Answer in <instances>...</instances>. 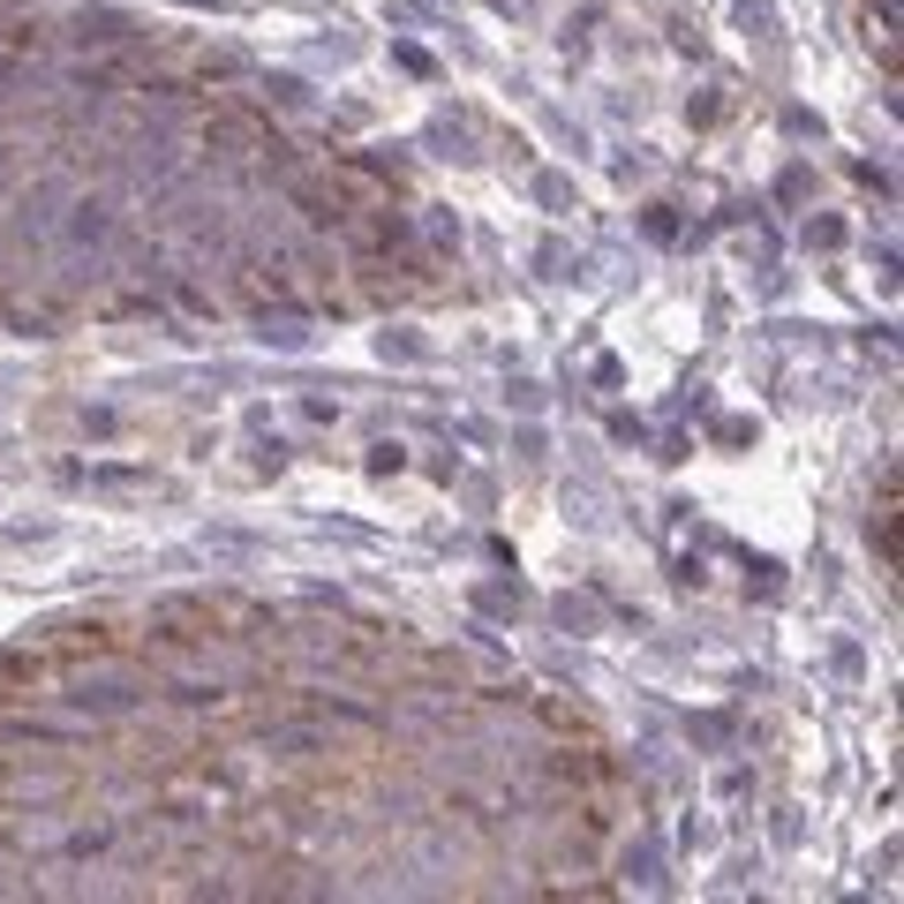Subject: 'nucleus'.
<instances>
[{
  "label": "nucleus",
  "mask_w": 904,
  "mask_h": 904,
  "mask_svg": "<svg viewBox=\"0 0 904 904\" xmlns=\"http://www.w3.org/2000/svg\"><path fill=\"white\" fill-rule=\"evenodd\" d=\"M61 701H68L76 716H91V724H106V716H129V709H143L151 693H143V679H136V671H76Z\"/></svg>",
  "instance_id": "1"
},
{
  "label": "nucleus",
  "mask_w": 904,
  "mask_h": 904,
  "mask_svg": "<svg viewBox=\"0 0 904 904\" xmlns=\"http://www.w3.org/2000/svg\"><path fill=\"white\" fill-rule=\"evenodd\" d=\"M143 626H151V641H159V648H196L212 618H204V603H189V596H159Z\"/></svg>",
  "instance_id": "2"
},
{
  "label": "nucleus",
  "mask_w": 904,
  "mask_h": 904,
  "mask_svg": "<svg viewBox=\"0 0 904 904\" xmlns=\"http://www.w3.org/2000/svg\"><path fill=\"white\" fill-rule=\"evenodd\" d=\"M68 39H76V45H129L136 39V15H129V8H84V15L68 23Z\"/></svg>",
  "instance_id": "3"
},
{
  "label": "nucleus",
  "mask_w": 904,
  "mask_h": 904,
  "mask_svg": "<svg viewBox=\"0 0 904 904\" xmlns=\"http://www.w3.org/2000/svg\"><path fill=\"white\" fill-rule=\"evenodd\" d=\"M264 746H272V754H287V762H317V754H332V738L317 732V724H264Z\"/></svg>",
  "instance_id": "4"
},
{
  "label": "nucleus",
  "mask_w": 904,
  "mask_h": 904,
  "mask_svg": "<svg viewBox=\"0 0 904 904\" xmlns=\"http://www.w3.org/2000/svg\"><path fill=\"white\" fill-rule=\"evenodd\" d=\"M114 844H121V821H91V829H68L53 852H61V860H106Z\"/></svg>",
  "instance_id": "5"
},
{
  "label": "nucleus",
  "mask_w": 904,
  "mask_h": 904,
  "mask_svg": "<svg viewBox=\"0 0 904 904\" xmlns=\"http://www.w3.org/2000/svg\"><path fill=\"white\" fill-rule=\"evenodd\" d=\"M106 234H114V204H98V196H84V204L68 212V242H76V249H98Z\"/></svg>",
  "instance_id": "6"
},
{
  "label": "nucleus",
  "mask_w": 904,
  "mask_h": 904,
  "mask_svg": "<svg viewBox=\"0 0 904 904\" xmlns=\"http://www.w3.org/2000/svg\"><path fill=\"white\" fill-rule=\"evenodd\" d=\"M257 340L279 347V354H301V347H309V325H301V317H272V309H257Z\"/></svg>",
  "instance_id": "7"
},
{
  "label": "nucleus",
  "mask_w": 904,
  "mask_h": 904,
  "mask_svg": "<svg viewBox=\"0 0 904 904\" xmlns=\"http://www.w3.org/2000/svg\"><path fill=\"white\" fill-rule=\"evenodd\" d=\"M167 701H173V709H219L226 693H219V679H173Z\"/></svg>",
  "instance_id": "8"
},
{
  "label": "nucleus",
  "mask_w": 904,
  "mask_h": 904,
  "mask_svg": "<svg viewBox=\"0 0 904 904\" xmlns=\"http://www.w3.org/2000/svg\"><path fill=\"white\" fill-rule=\"evenodd\" d=\"M272 98H279V106H287V114H309V84H301V76H272Z\"/></svg>",
  "instance_id": "9"
},
{
  "label": "nucleus",
  "mask_w": 904,
  "mask_h": 904,
  "mask_svg": "<svg viewBox=\"0 0 904 904\" xmlns=\"http://www.w3.org/2000/svg\"><path fill=\"white\" fill-rule=\"evenodd\" d=\"M91 482H98V490H151V475L143 468H98Z\"/></svg>",
  "instance_id": "10"
},
{
  "label": "nucleus",
  "mask_w": 904,
  "mask_h": 904,
  "mask_svg": "<svg viewBox=\"0 0 904 904\" xmlns=\"http://www.w3.org/2000/svg\"><path fill=\"white\" fill-rule=\"evenodd\" d=\"M551 618H559V626H573V634H588V626H596V618H588V603H581V596H559V603H551Z\"/></svg>",
  "instance_id": "11"
},
{
  "label": "nucleus",
  "mask_w": 904,
  "mask_h": 904,
  "mask_svg": "<svg viewBox=\"0 0 904 904\" xmlns=\"http://www.w3.org/2000/svg\"><path fill=\"white\" fill-rule=\"evenodd\" d=\"M407 468V453L400 445H370V475H400Z\"/></svg>",
  "instance_id": "12"
},
{
  "label": "nucleus",
  "mask_w": 904,
  "mask_h": 904,
  "mask_svg": "<svg viewBox=\"0 0 904 904\" xmlns=\"http://www.w3.org/2000/svg\"><path fill=\"white\" fill-rule=\"evenodd\" d=\"M738 23H746V31H769L776 15H769V8H762V0H738Z\"/></svg>",
  "instance_id": "13"
},
{
  "label": "nucleus",
  "mask_w": 904,
  "mask_h": 904,
  "mask_svg": "<svg viewBox=\"0 0 904 904\" xmlns=\"http://www.w3.org/2000/svg\"><path fill=\"white\" fill-rule=\"evenodd\" d=\"M618 866H626L634 882H656V852H626V860H618Z\"/></svg>",
  "instance_id": "14"
},
{
  "label": "nucleus",
  "mask_w": 904,
  "mask_h": 904,
  "mask_svg": "<svg viewBox=\"0 0 904 904\" xmlns=\"http://www.w3.org/2000/svg\"><path fill=\"white\" fill-rule=\"evenodd\" d=\"M535 196H543V204H573V189H565L559 173H543V181H535Z\"/></svg>",
  "instance_id": "15"
},
{
  "label": "nucleus",
  "mask_w": 904,
  "mask_h": 904,
  "mask_svg": "<svg viewBox=\"0 0 904 904\" xmlns=\"http://www.w3.org/2000/svg\"><path fill=\"white\" fill-rule=\"evenodd\" d=\"M8 76H15V68H8V61H0V84H8Z\"/></svg>",
  "instance_id": "16"
}]
</instances>
